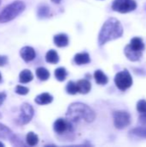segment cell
<instances>
[{"label":"cell","instance_id":"cell-22","mask_svg":"<svg viewBox=\"0 0 146 147\" xmlns=\"http://www.w3.org/2000/svg\"><path fill=\"white\" fill-rule=\"evenodd\" d=\"M26 141L28 143V145L31 146H36L38 141H39V139H38V136L34 134V133H28L27 134V137H26Z\"/></svg>","mask_w":146,"mask_h":147},{"label":"cell","instance_id":"cell-17","mask_svg":"<svg viewBox=\"0 0 146 147\" xmlns=\"http://www.w3.org/2000/svg\"><path fill=\"white\" fill-rule=\"evenodd\" d=\"M33 74L29 70H23L19 75V81L22 84H27L33 80Z\"/></svg>","mask_w":146,"mask_h":147},{"label":"cell","instance_id":"cell-5","mask_svg":"<svg viewBox=\"0 0 146 147\" xmlns=\"http://www.w3.org/2000/svg\"><path fill=\"white\" fill-rule=\"evenodd\" d=\"M112 8L120 13H128L137 8V3L134 0H114Z\"/></svg>","mask_w":146,"mask_h":147},{"label":"cell","instance_id":"cell-7","mask_svg":"<svg viewBox=\"0 0 146 147\" xmlns=\"http://www.w3.org/2000/svg\"><path fill=\"white\" fill-rule=\"evenodd\" d=\"M34 116V109L28 103H23L21 107V115L18 118V123L25 125L28 123Z\"/></svg>","mask_w":146,"mask_h":147},{"label":"cell","instance_id":"cell-2","mask_svg":"<svg viewBox=\"0 0 146 147\" xmlns=\"http://www.w3.org/2000/svg\"><path fill=\"white\" fill-rule=\"evenodd\" d=\"M66 116L70 121H85L86 122H91L95 120V112L87 105L80 102L72 103L67 111Z\"/></svg>","mask_w":146,"mask_h":147},{"label":"cell","instance_id":"cell-27","mask_svg":"<svg viewBox=\"0 0 146 147\" xmlns=\"http://www.w3.org/2000/svg\"><path fill=\"white\" fill-rule=\"evenodd\" d=\"M48 13H49V9L46 6H42L38 10V15L40 16V17H45V16H48Z\"/></svg>","mask_w":146,"mask_h":147},{"label":"cell","instance_id":"cell-25","mask_svg":"<svg viewBox=\"0 0 146 147\" xmlns=\"http://www.w3.org/2000/svg\"><path fill=\"white\" fill-rule=\"evenodd\" d=\"M137 110L139 113H146V101L145 100H140L137 103Z\"/></svg>","mask_w":146,"mask_h":147},{"label":"cell","instance_id":"cell-34","mask_svg":"<svg viewBox=\"0 0 146 147\" xmlns=\"http://www.w3.org/2000/svg\"><path fill=\"white\" fill-rule=\"evenodd\" d=\"M0 4H1V0H0Z\"/></svg>","mask_w":146,"mask_h":147},{"label":"cell","instance_id":"cell-15","mask_svg":"<svg viewBox=\"0 0 146 147\" xmlns=\"http://www.w3.org/2000/svg\"><path fill=\"white\" fill-rule=\"evenodd\" d=\"M77 84V86H78L79 93L87 94V93L89 92V90L91 89V84H90V83L88 80L82 79V80H79Z\"/></svg>","mask_w":146,"mask_h":147},{"label":"cell","instance_id":"cell-29","mask_svg":"<svg viewBox=\"0 0 146 147\" xmlns=\"http://www.w3.org/2000/svg\"><path fill=\"white\" fill-rule=\"evenodd\" d=\"M139 121L141 124L146 125V113H142L139 116Z\"/></svg>","mask_w":146,"mask_h":147},{"label":"cell","instance_id":"cell-13","mask_svg":"<svg viewBox=\"0 0 146 147\" xmlns=\"http://www.w3.org/2000/svg\"><path fill=\"white\" fill-rule=\"evenodd\" d=\"M35 102L40 105H46L49 104L52 102V96L48 93H42L37 96L34 99Z\"/></svg>","mask_w":146,"mask_h":147},{"label":"cell","instance_id":"cell-30","mask_svg":"<svg viewBox=\"0 0 146 147\" xmlns=\"http://www.w3.org/2000/svg\"><path fill=\"white\" fill-rule=\"evenodd\" d=\"M5 97H6V94L5 93H0V106L2 105V103L5 100Z\"/></svg>","mask_w":146,"mask_h":147},{"label":"cell","instance_id":"cell-1","mask_svg":"<svg viewBox=\"0 0 146 147\" xmlns=\"http://www.w3.org/2000/svg\"><path fill=\"white\" fill-rule=\"evenodd\" d=\"M123 34V28L120 22L115 18H109L107 20L98 36V42L100 46L106 44L107 42L118 39Z\"/></svg>","mask_w":146,"mask_h":147},{"label":"cell","instance_id":"cell-20","mask_svg":"<svg viewBox=\"0 0 146 147\" xmlns=\"http://www.w3.org/2000/svg\"><path fill=\"white\" fill-rule=\"evenodd\" d=\"M36 76H37V78L40 80L46 81V80H47L49 78L50 73H49V71L46 68H44V67H39V68L36 69Z\"/></svg>","mask_w":146,"mask_h":147},{"label":"cell","instance_id":"cell-33","mask_svg":"<svg viewBox=\"0 0 146 147\" xmlns=\"http://www.w3.org/2000/svg\"><path fill=\"white\" fill-rule=\"evenodd\" d=\"M1 79H2V76H1V74H0V82H1Z\"/></svg>","mask_w":146,"mask_h":147},{"label":"cell","instance_id":"cell-23","mask_svg":"<svg viewBox=\"0 0 146 147\" xmlns=\"http://www.w3.org/2000/svg\"><path fill=\"white\" fill-rule=\"evenodd\" d=\"M66 91H67V93H69L71 95H75V94L78 93L79 90H78L77 84L74 83L72 81L69 82L66 85Z\"/></svg>","mask_w":146,"mask_h":147},{"label":"cell","instance_id":"cell-32","mask_svg":"<svg viewBox=\"0 0 146 147\" xmlns=\"http://www.w3.org/2000/svg\"><path fill=\"white\" fill-rule=\"evenodd\" d=\"M3 144L0 142V147H3Z\"/></svg>","mask_w":146,"mask_h":147},{"label":"cell","instance_id":"cell-26","mask_svg":"<svg viewBox=\"0 0 146 147\" xmlns=\"http://www.w3.org/2000/svg\"><path fill=\"white\" fill-rule=\"evenodd\" d=\"M28 89L27 87H24V86H22V85H17L15 87V92L19 95H27L28 93Z\"/></svg>","mask_w":146,"mask_h":147},{"label":"cell","instance_id":"cell-3","mask_svg":"<svg viewBox=\"0 0 146 147\" xmlns=\"http://www.w3.org/2000/svg\"><path fill=\"white\" fill-rule=\"evenodd\" d=\"M25 9V4L22 1H15L7 5L0 12V22H8L18 16Z\"/></svg>","mask_w":146,"mask_h":147},{"label":"cell","instance_id":"cell-31","mask_svg":"<svg viewBox=\"0 0 146 147\" xmlns=\"http://www.w3.org/2000/svg\"><path fill=\"white\" fill-rule=\"evenodd\" d=\"M52 2H53L55 3H59L61 2V0H52Z\"/></svg>","mask_w":146,"mask_h":147},{"label":"cell","instance_id":"cell-19","mask_svg":"<svg viewBox=\"0 0 146 147\" xmlns=\"http://www.w3.org/2000/svg\"><path fill=\"white\" fill-rule=\"evenodd\" d=\"M46 60L50 64H57L59 60L57 52L55 50H49L46 54Z\"/></svg>","mask_w":146,"mask_h":147},{"label":"cell","instance_id":"cell-14","mask_svg":"<svg viewBox=\"0 0 146 147\" xmlns=\"http://www.w3.org/2000/svg\"><path fill=\"white\" fill-rule=\"evenodd\" d=\"M74 61L77 65H84L90 62V58L87 53H77L74 57Z\"/></svg>","mask_w":146,"mask_h":147},{"label":"cell","instance_id":"cell-21","mask_svg":"<svg viewBox=\"0 0 146 147\" xmlns=\"http://www.w3.org/2000/svg\"><path fill=\"white\" fill-rule=\"evenodd\" d=\"M54 75H55V78H57V80L61 82V81H64L66 78L67 72H66V70L64 67H59V68L55 70Z\"/></svg>","mask_w":146,"mask_h":147},{"label":"cell","instance_id":"cell-10","mask_svg":"<svg viewBox=\"0 0 146 147\" xmlns=\"http://www.w3.org/2000/svg\"><path fill=\"white\" fill-rule=\"evenodd\" d=\"M125 54L126 56L132 61H137L139 60L142 56V52L137 51L131 47L130 45H127L125 48Z\"/></svg>","mask_w":146,"mask_h":147},{"label":"cell","instance_id":"cell-18","mask_svg":"<svg viewBox=\"0 0 146 147\" xmlns=\"http://www.w3.org/2000/svg\"><path fill=\"white\" fill-rule=\"evenodd\" d=\"M94 77H95V79H96V82L99 84H102V85H104L106 84H108V77L101 71V70H97L96 71L95 74H94Z\"/></svg>","mask_w":146,"mask_h":147},{"label":"cell","instance_id":"cell-16","mask_svg":"<svg viewBox=\"0 0 146 147\" xmlns=\"http://www.w3.org/2000/svg\"><path fill=\"white\" fill-rule=\"evenodd\" d=\"M131 46L132 48L137 50V51H140L143 52L145 49V44L142 40L141 38L139 37H134L131 40V43L129 44Z\"/></svg>","mask_w":146,"mask_h":147},{"label":"cell","instance_id":"cell-6","mask_svg":"<svg viewBox=\"0 0 146 147\" xmlns=\"http://www.w3.org/2000/svg\"><path fill=\"white\" fill-rule=\"evenodd\" d=\"M114 122L116 128L123 129L130 125V115L125 111H115L114 113Z\"/></svg>","mask_w":146,"mask_h":147},{"label":"cell","instance_id":"cell-24","mask_svg":"<svg viewBox=\"0 0 146 147\" xmlns=\"http://www.w3.org/2000/svg\"><path fill=\"white\" fill-rule=\"evenodd\" d=\"M131 133H133L134 135L141 137V138H146V127H138L133 129Z\"/></svg>","mask_w":146,"mask_h":147},{"label":"cell","instance_id":"cell-11","mask_svg":"<svg viewBox=\"0 0 146 147\" xmlns=\"http://www.w3.org/2000/svg\"><path fill=\"white\" fill-rule=\"evenodd\" d=\"M68 127H69V123L64 120V119H58L55 122H54V125H53V129L54 131L59 134H61L63 133H65L67 129H68Z\"/></svg>","mask_w":146,"mask_h":147},{"label":"cell","instance_id":"cell-9","mask_svg":"<svg viewBox=\"0 0 146 147\" xmlns=\"http://www.w3.org/2000/svg\"><path fill=\"white\" fill-rule=\"evenodd\" d=\"M0 138L1 139H8L13 144L15 143V140H17V138L13 134L12 131L9 127H7L6 126L3 125L1 123H0Z\"/></svg>","mask_w":146,"mask_h":147},{"label":"cell","instance_id":"cell-8","mask_svg":"<svg viewBox=\"0 0 146 147\" xmlns=\"http://www.w3.org/2000/svg\"><path fill=\"white\" fill-rule=\"evenodd\" d=\"M20 55L26 62H29L35 58V51L31 47H24L20 51Z\"/></svg>","mask_w":146,"mask_h":147},{"label":"cell","instance_id":"cell-28","mask_svg":"<svg viewBox=\"0 0 146 147\" xmlns=\"http://www.w3.org/2000/svg\"><path fill=\"white\" fill-rule=\"evenodd\" d=\"M8 63V58L6 56L0 55V66H3Z\"/></svg>","mask_w":146,"mask_h":147},{"label":"cell","instance_id":"cell-12","mask_svg":"<svg viewBox=\"0 0 146 147\" xmlns=\"http://www.w3.org/2000/svg\"><path fill=\"white\" fill-rule=\"evenodd\" d=\"M53 41H54V44L59 47H64L69 44L68 36L65 34H59L55 35L53 38Z\"/></svg>","mask_w":146,"mask_h":147},{"label":"cell","instance_id":"cell-4","mask_svg":"<svg viewBox=\"0 0 146 147\" xmlns=\"http://www.w3.org/2000/svg\"><path fill=\"white\" fill-rule=\"evenodd\" d=\"M116 86L120 90H126L130 88L133 84V78L127 70H124L116 74L114 78Z\"/></svg>","mask_w":146,"mask_h":147}]
</instances>
